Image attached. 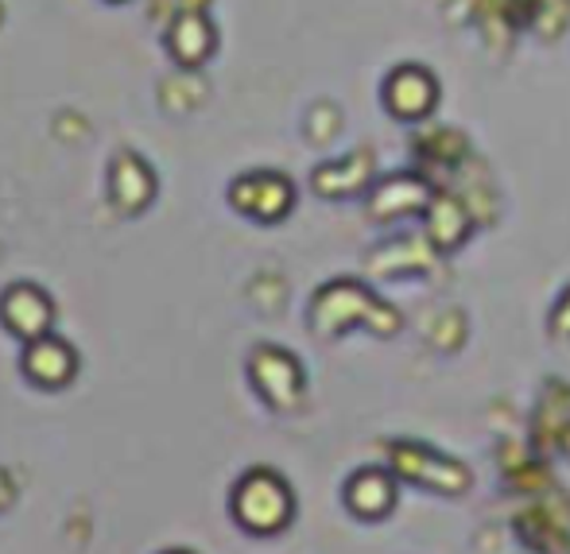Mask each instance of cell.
<instances>
[{"label": "cell", "mask_w": 570, "mask_h": 554, "mask_svg": "<svg viewBox=\"0 0 570 554\" xmlns=\"http://www.w3.org/2000/svg\"><path fill=\"white\" fill-rule=\"evenodd\" d=\"M28 373L36 376L39 384H62L75 373V357H70V349L59 342H36L28 349Z\"/></svg>", "instance_id": "3957f363"}, {"label": "cell", "mask_w": 570, "mask_h": 554, "mask_svg": "<svg viewBox=\"0 0 570 554\" xmlns=\"http://www.w3.org/2000/svg\"><path fill=\"white\" fill-rule=\"evenodd\" d=\"M287 508H292V504H287L284 485H279L276 477H264V473L248 477L245 488L237 493V516L245 520L253 532H276V527L284 524Z\"/></svg>", "instance_id": "6da1fadb"}, {"label": "cell", "mask_w": 570, "mask_h": 554, "mask_svg": "<svg viewBox=\"0 0 570 554\" xmlns=\"http://www.w3.org/2000/svg\"><path fill=\"white\" fill-rule=\"evenodd\" d=\"M4 318L16 334L36 337L47 326V318H51V307H47V299L36 287H12L4 295Z\"/></svg>", "instance_id": "7a4b0ae2"}]
</instances>
